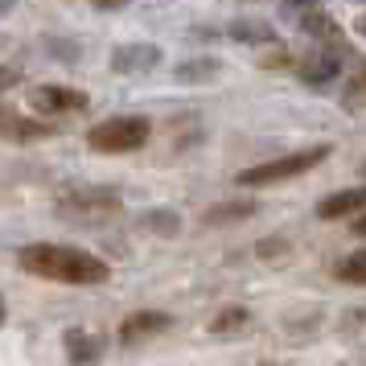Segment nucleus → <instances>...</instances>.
Returning <instances> with one entry per match:
<instances>
[{
    "instance_id": "nucleus-20",
    "label": "nucleus",
    "mask_w": 366,
    "mask_h": 366,
    "mask_svg": "<svg viewBox=\"0 0 366 366\" xmlns=\"http://www.w3.org/2000/svg\"><path fill=\"white\" fill-rule=\"evenodd\" d=\"M9 86H17V70H13V66H0V91H9Z\"/></svg>"
},
{
    "instance_id": "nucleus-8",
    "label": "nucleus",
    "mask_w": 366,
    "mask_h": 366,
    "mask_svg": "<svg viewBox=\"0 0 366 366\" xmlns=\"http://www.w3.org/2000/svg\"><path fill=\"white\" fill-rule=\"evenodd\" d=\"M41 136H54L50 124H34L13 107H0V140H41Z\"/></svg>"
},
{
    "instance_id": "nucleus-9",
    "label": "nucleus",
    "mask_w": 366,
    "mask_h": 366,
    "mask_svg": "<svg viewBox=\"0 0 366 366\" xmlns=\"http://www.w3.org/2000/svg\"><path fill=\"white\" fill-rule=\"evenodd\" d=\"M66 358L70 366H91L103 358V337L99 333H86V330H70L66 333Z\"/></svg>"
},
{
    "instance_id": "nucleus-23",
    "label": "nucleus",
    "mask_w": 366,
    "mask_h": 366,
    "mask_svg": "<svg viewBox=\"0 0 366 366\" xmlns=\"http://www.w3.org/2000/svg\"><path fill=\"white\" fill-rule=\"evenodd\" d=\"M9 9H13V0H0V17H4V13H9Z\"/></svg>"
},
{
    "instance_id": "nucleus-19",
    "label": "nucleus",
    "mask_w": 366,
    "mask_h": 366,
    "mask_svg": "<svg viewBox=\"0 0 366 366\" xmlns=\"http://www.w3.org/2000/svg\"><path fill=\"white\" fill-rule=\"evenodd\" d=\"M309 9H313V0H284V17H300Z\"/></svg>"
},
{
    "instance_id": "nucleus-27",
    "label": "nucleus",
    "mask_w": 366,
    "mask_h": 366,
    "mask_svg": "<svg viewBox=\"0 0 366 366\" xmlns=\"http://www.w3.org/2000/svg\"><path fill=\"white\" fill-rule=\"evenodd\" d=\"M358 4H366V0H358Z\"/></svg>"
},
{
    "instance_id": "nucleus-4",
    "label": "nucleus",
    "mask_w": 366,
    "mask_h": 366,
    "mask_svg": "<svg viewBox=\"0 0 366 366\" xmlns=\"http://www.w3.org/2000/svg\"><path fill=\"white\" fill-rule=\"evenodd\" d=\"M29 107L46 112V116H70V112H86V95L74 86H34Z\"/></svg>"
},
{
    "instance_id": "nucleus-17",
    "label": "nucleus",
    "mask_w": 366,
    "mask_h": 366,
    "mask_svg": "<svg viewBox=\"0 0 366 366\" xmlns=\"http://www.w3.org/2000/svg\"><path fill=\"white\" fill-rule=\"evenodd\" d=\"M144 227H149V231H161V234H173L182 222H177V214L161 210V214H149V218H144Z\"/></svg>"
},
{
    "instance_id": "nucleus-5",
    "label": "nucleus",
    "mask_w": 366,
    "mask_h": 366,
    "mask_svg": "<svg viewBox=\"0 0 366 366\" xmlns=\"http://www.w3.org/2000/svg\"><path fill=\"white\" fill-rule=\"evenodd\" d=\"M169 325H173L169 313H161V309H140V313H132L119 325V342H124V346H140V342H149L157 333H165Z\"/></svg>"
},
{
    "instance_id": "nucleus-1",
    "label": "nucleus",
    "mask_w": 366,
    "mask_h": 366,
    "mask_svg": "<svg viewBox=\"0 0 366 366\" xmlns=\"http://www.w3.org/2000/svg\"><path fill=\"white\" fill-rule=\"evenodd\" d=\"M17 264L50 284H103L112 276V267L103 264L99 255L79 247H62V243H29L17 255Z\"/></svg>"
},
{
    "instance_id": "nucleus-3",
    "label": "nucleus",
    "mask_w": 366,
    "mask_h": 366,
    "mask_svg": "<svg viewBox=\"0 0 366 366\" xmlns=\"http://www.w3.org/2000/svg\"><path fill=\"white\" fill-rule=\"evenodd\" d=\"M330 157V144H317V149H305V152H292V157H280V161H264V165H251L243 169L234 182L239 185H276V182H288V177H300L317 169L321 161Z\"/></svg>"
},
{
    "instance_id": "nucleus-13",
    "label": "nucleus",
    "mask_w": 366,
    "mask_h": 366,
    "mask_svg": "<svg viewBox=\"0 0 366 366\" xmlns=\"http://www.w3.org/2000/svg\"><path fill=\"white\" fill-rule=\"evenodd\" d=\"M251 325V309L247 305H227L222 313L210 317V333H239Z\"/></svg>"
},
{
    "instance_id": "nucleus-22",
    "label": "nucleus",
    "mask_w": 366,
    "mask_h": 366,
    "mask_svg": "<svg viewBox=\"0 0 366 366\" xmlns=\"http://www.w3.org/2000/svg\"><path fill=\"white\" fill-rule=\"evenodd\" d=\"M354 234H366V214L354 218Z\"/></svg>"
},
{
    "instance_id": "nucleus-25",
    "label": "nucleus",
    "mask_w": 366,
    "mask_h": 366,
    "mask_svg": "<svg viewBox=\"0 0 366 366\" xmlns=\"http://www.w3.org/2000/svg\"><path fill=\"white\" fill-rule=\"evenodd\" d=\"M358 34L366 37V13H362V17H358Z\"/></svg>"
},
{
    "instance_id": "nucleus-2",
    "label": "nucleus",
    "mask_w": 366,
    "mask_h": 366,
    "mask_svg": "<svg viewBox=\"0 0 366 366\" xmlns=\"http://www.w3.org/2000/svg\"><path fill=\"white\" fill-rule=\"evenodd\" d=\"M152 136V124L144 116H112L86 132V144L95 152H136Z\"/></svg>"
},
{
    "instance_id": "nucleus-6",
    "label": "nucleus",
    "mask_w": 366,
    "mask_h": 366,
    "mask_svg": "<svg viewBox=\"0 0 366 366\" xmlns=\"http://www.w3.org/2000/svg\"><path fill=\"white\" fill-rule=\"evenodd\" d=\"M161 66V50L149 41H132V46H116L112 54V70L116 74H149Z\"/></svg>"
},
{
    "instance_id": "nucleus-26",
    "label": "nucleus",
    "mask_w": 366,
    "mask_h": 366,
    "mask_svg": "<svg viewBox=\"0 0 366 366\" xmlns=\"http://www.w3.org/2000/svg\"><path fill=\"white\" fill-rule=\"evenodd\" d=\"M0 325H4V297H0Z\"/></svg>"
},
{
    "instance_id": "nucleus-7",
    "label": "nucleus",
    "mask_w": 366,
    "mask_h": 366,
    "mask_svg": "<svg viewBox=\"0 0 366 366\" xmlns=\"http://www.w3.org/2000/svg\"><path fill=\"white\" fill-rule=\"evenodd\" d=\"M337 70H342V54L337 50H317L313 58H305L300 62V79L309 86H330L337 79Z\"/></svg>"
},
{
    "instance_id": "nucleus-24",
    "label": "nucleus",
    "mask_w": 366,
    "mask_h": 366,
    "mask_svg": "<svg viewBox=\"0 0 366 366\" xmlns=\"http://www.w3.org/2000/svg\"><path fill=\"white\" fill-rule=\"evenodd\" d=\"M358 91H362V95H366V70H362V74H358Z\"/></svg>"
},
{
    "instance_id": "nucleus-14",
    "label": "nucleus",
    "mask_w": 366,
    "mask_h": 366,
    "mask_svg": "<svg viewBox=\"0 0 366 366\" xmlns=\"http://www.w3.org/2000/svg\"><path fill=\"white\" fill-rule=\"evenodd\" d=\"M218 70H222L218 58H189V62L177 66V79H182V83H210Z\"/></svg>"
},
{
    "instance_id": "nucleus-16",
    "label": "nucleus",
    "mask_w": 366,
    "mask_h": 366,
    "mask_svg": "<svg viewBox=\"0 0 366 366\" xmlns=\"http://www.w3.org/2000/svg\"><path fill=\"white\" fill-rule=\"evenodd\" d=\"M337 280L342 284H366V251L346 255V259L337 264Z\"/></svg>"
},
{
    "instance_id": "nucleus-11",
    "label": "nucleus",
    "mask_w": 366,
    "mask_h": 366,
    "mask_svg": "<svg viewBox=\"0 0 366 366\" xmlns=\"http://www.w3.org/2000/svg\"><path fill=\"white\" fill-rule=\"evenodd\" d=\"M227 34H231L234 41H243V46H276V34H272L267 21H231Z\"/></svg>"
},
{
    "instance_id": "nucleus-12",
    "label": "nucleus",
    "mask_w": 366,
    "mask_h": 366,
    "mask_svg": "<svg viewBox=\"0 0 366 366\" xmlns=\"http://www.w3.org/2000/svg\"><path fill=\"white\" fill-rule=\"evenodd\" d=\"M62 206H70V210H119V194H112V189H86V194H66L62 198Z\"/></svg>"
},
{
    "instance_id": "nucleus-21",
    "label": "nucleus",
    "mask_w": 366,
    "mask_h": 366,
    "mask_svg": "<svg viewBox=\"0 0 366 366\" xmlns=\"http://www.w3.org/2000/svg\"><path fill=\"white\" fill-rule=\"evenodd\" d=\"M91 4H95V9H124L128 0H91Z\"/></svg>"
},
{
    "instance_id": "nucleus-10",
    "label": "nucleus",
    "mask_w": 366,
    "mask_h": 366,
    "mask_svg": "<svg viewBox=\"0 0 366 366\" xmlns=\"http://www.w3.org/2000/svg\"><path fill=\"white\" fill-rule=\"evenodd\" d=\"M321 218H346V214H366V185L362 189H342V194H330V198L317 206Z\"/></svg>"
},
{
    "instance_id": "nucleus-28",
    "label": "nucleus",
    "mask_w": 366,
    "mask_h": 366,
    "mask_svg": "<svg viewBox=\"0 0 366 366\" xmlns=\"http://www.w3.org/2000/svg\"><path fill=\"white\" fill-rule=\"evenodd\" d=\"M362 173H366V165H362Z\"/></svg>"
},
{
    "instance_id": "nucleus-18",
    "label": "nucleus",
    "mask_w": 366,
    "mask_h": 366,
    "mask_svg": "<svg viewBox=\"0 0 366 366\" xmlns=\"http://www.w3.org/2000/svg\"><path fill=\"white\" fill-rule=\"evenodd\" d=\"M255 206L251 202H239V206H214V214H206V222H222V218H247Z\"/></svg>"
},
{
    "instance_id": "nucleus-15",
    "label": "nucleus",
    "mask_w": 366,
    "mask_h": 366,
    "mask_svg": "<svg viewBox=\"0 0 366 366\" xmlns=\"http://www.w3.org/2000/svg\"><path fill=\"white\" fill-rule=\"evenodd\" d=\"M300 29H305V34H313V37H321V46H325V37H333V21L325 17V13H321V9H309V13H300Z\"/></svg>"
}]
</instances>
